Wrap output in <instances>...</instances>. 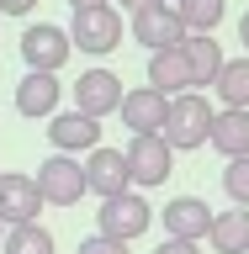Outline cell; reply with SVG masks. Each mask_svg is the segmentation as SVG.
Returning <instances> with one entry per match:
<instances>
[{"instance_id": "cell-1", "label": "cell", "mask_w": 249, "mask_h": 254, "mask_svg": "<svg viewBox=\"0 0 249 254\" xmlns=\"http://www.w3.org/2000/svg\"><path fill=\"white\" fill-rule=\"evenodd\" d=\"M212 117H218V111L207 106V95L202 90H186V95H175V101H170V117H165V132H159V138L170 143V154H191V148H202V143H207Z\"/></svg>"}, {"instance_id": "cell-2", "label": "cell", "mask_w": 249, "mask_h": 254, "mask_svg": "<svg viewBox=\"0 0 249 254\" xmlns=\"http://www.w3.org/2000/svg\"><path fill=\"white\" fill-rule=\"evenodd\" d=\"M149 222H154V206L143 201L138 190H127V196L101 201V212H95V233H101V238H117V244H133V238L149 233Z\"/></svg>"}, {"instance_id": "cell-3", "label": "cell", "mask_w": 249, "mask_h": 254, "mask_svg": "<svg viewBox=\"0 0 249 254\" xmlns=\"http://www.w3.org/2000/svg\"><path fill=\"white\" fill-rule=\"evenodd\" d=\"M32 186H37V196H43V206H75L80 196H90L85 190V164L69 154H53L37 164V175H32Z\"/></svg>"}, {"instance_id": "cell-4", "label": "cell", "mask_w": 249, "mask_h": 254, "mask_svg": "<svg viewBox=\"0 0 249 254\" xmlns=\"http://www.w3.org/2000/svg\"><path fill=\"white\" fill-rule=\"evenodd\" d=\"M69 32L53 27V21H32L27 32H21V59H27L32 74H59L64 64H69Z\"/></svg>"}, {"instance_id": "cell-5", "label": "cell", "mask_w": 249, "mask_h": 254, "mask_svg": "<svg viewBox=\"0 0 249 254\" xmlns=\"http://www.w3.org/2000/svg\"><path fill=\"white\" fill-rule=\"evenodd\" d=\"M117 43H122V16H117V5H101V11H75L69 48L90 53V59H106Z\"/></svg>"}, {"instance_id": "cell-6", "label": "cell", "mask_w": 249, "mask_h": 254, "mask_svg": "<svg viewBox=\"0 0 249 254\" xmlns=\"http://www.w3.org/2000/svg\"><path fill=\"white\" fill-rule=\"evenodd\" d=\"M122 159H127V180L133 186H165L175 175V154L165 138H133L122 148Z\"/></svg>"}, {"instance_id": "cell-7", "label": "cell", "mask_w": 249, "mask_h": 254, "mask_svg": "<svg viewBox=\"0 0 249 254\" xmlns=\"http://www.w3.org/2000/svg\"><path fill=\"white\" fill-rule=\"evenodd\" d=\"M117 117H122V127L133 138H159L165 132V117H170V101L159 90H149V85H138V90H122Z\"/></svg>"}, {"instance_id": "cell-8", "label": "cell", "mask_w": 249, "mask_h": 254, "mask_svg": "<svg viewBox=\"0 0 249 254\" xmlns=\"http://www.w3.org/2000/svg\"><path fill=\"white\" fill-rule=\"evenodd\" d=\"M117 106H122V79L111 74V69H85V74L75 79V111L80 117L101 122V117H111Z\"/></svg>"}, {"instance_id": "cell-9", "label": "cell", "mask_w": 249, "mask_h": 254, "mask_svg": "<svg viewBox=\"0 0 249 254\" xmlns=\"http://www.w3.org/2000/svg\"><path fill=\"white\" fill-rule=\"evenodd\" d=\"M133 37H138L149 53H170V48L186 43V27H180V16H175L165 0H154V5H143V11L133 16Z\"/></svg>"}, {"instance_id": "cell-10", "label": "cell", "mask_w": 249, "mask_h": 254, "mask_svg": "<svg viewBox=\"0 0 249 254\" xmlns=\"http://www.w3.org/2000/svg\"><path fill=\"white\" fill-rule=\"evenodd\" d=\"M85 190H95L101 201H111V196H127L133 190V180H127V159L122 148H90V159H85Z\"/></svg>"}, {"instance_id": "cell-11", "label": "cell", "mask_w": 249, "mask_h": 254, "mask_svg": "<svg viewBox=\"0 0 249 254\" xmlns=\"http://www.w3.org/2000/svg\"><path fill=\"white\" fill-rule=\"evenodd\" d=\"M159 222H165V238L202 244V238H207V228H212V206H207L202 196H175V201L159 212Z\"/></svg>"}, {"instance_id": "cell-12", "label": "cell", "mask_w": 249, "mask_h": 254, "mask_svg": "<svg viewBox=\"0 0 249 254\" xmlns=\"http://www.w3.org/2000/svg\"><path fill=\"white\" fill-rule=\"evenodd\" d=\"M48 138H53V148L59 154H90V148H101V122H90V117H80V111H59V117H48Z\"/></svg>"}, {"instance_id": "cell-13", "label": "cell", "mask_w": 249, "mask_h": 254, "mask_svg": "<svg viewBox=\"0 0 249 254\" xmlns=\"http://www.w3.org/2000/svg\"><path fill=\"white\" fill-rule=\"evenodd\" d=\"M37 212H43V196L32 175H0V222L21 228V222H37Z\"/></svg>"}, {"instance_id": "cell-14", "label": "cell", "mask_w": 249, "mask_h": 254, "mask_svg": "<svg viewBox=\"0 0 249 254\" xmlns=\"http://www.w3.org/2000/svg\"><path fill=\"white\" fill-rule=\"evenodd\" d=\"M59 101H64V85L59 74H21L16 79V111L21 117H59Z\"/></svg>"}, {"instance_id": "cell-15", "label": "cell", "mask_w": 249, "mask_h": 254, "mask_svg": "<svg viewBox=\"0 0 249 254\" xmlns=\"http://www.w3.org/2000/svg\"><path fill=\"white\" fill-rule=\"evenodd\" d=\"M207 143H212L223 159H249V111H228L223 106L218 117H212Z\"/></svg>"}, {"instance_id": "cell-16", "label": "cell", "mask_w": 249, "mask_h": 254, "mask_svg": "<svg viewBox=\"0 0 249 254\" xmlns=\"http://www.w3.org/2000/svg\"><path fill=\"white\" fill-rule=\"evenodd\" d=\"M149 90H159L165 101H175V95L191 90V69H186V59H180V48L149 53Z\"/></svg>"}, {"instance_id": "cell-17", "label": "cell", "mask_w": 249, "mask_h": 254, "mask_svg": "<svg viewBox=\"0 0 249 254\" xmlns=\"http://www.w3.org/2000/svg\"><path fill=\"white\" fill-rule=\"evenodd\" d=\"M207 244L218 254H249V212L244 206H228V212H212V228H207Z\"/></svg>"}, {"instance_id": "cell-18", "label": "cell", "mask_w": 249, "mask_h": 254, "mask_svg": "<svg viewBox=\"0 0 249 254\" xmlns=\"http://www.w3.org/2000/svg\"><path fill=\"white\" fill-rule=\"evenodd\" d=\"M180 59H186V69H191V90H196V85H212L218 69H223V43H212V37H186V43H180Z\"/></svg>"}, {"instance_id": "cell-19", "label": "cell", "mask_w": 249, "mask_h": 254, "mask_svg": "<svg viewBox=\"0 0 249 254\" xmlns=\"http://www.w3.org/2000/svg\"><path fill=\"white\" fill-rule=\"evenodd\" d=\"M212 90L223 95V106H228V111H249V59H244V53H239V59H223Z\"/></svg>"}, {"instance_id": "cell-20", "label": "cell", "mask_w": 249, "mask_h": 254, "mask_svg": "<svg viewBox=\"0 0 249 254\" xmlns=\"http://www.w3.org/2000/svg\"><path fill=\"white\" fill-rule=\"evenodd\" d=\"M175 16H180V27H186V37H212V27L223 21V0H175L170 5Z\"/></svg>"}, {"instance_id": "cell-21", "label": "cell", "mask_w": 249, "mask_h": 254, "mask_svg": "<svg viewBox=\"0 0 249 254\" xmlns=\"http://www.w3.org/2000/svg\"><path fill=\"white\" fill-rule=\"evenodd\" d=\"M0 254H53V233H48L43 222L5 228V238H0Z\"/></svg>"}, {"instance_id": "cell-22", "label": "cell", "mask_w": 249, "mask_h": 254, "mask_svg": "<svg viewBox=\"0 0 249 254\" xmlns=\"http://www.w3.org/2000/svg\"><path fill=\"white\" fill-rule=\"evenodd\" d=\"M223 196L249 212V159H228L223 164Z\"/></svg>"}, {"instance_id": "cell-23", "label": "cell", "mask_w": 249, "mask_h": 254, "mask_svg": "<svg viewBox=\"0 0 249 254\" xmlns=\"http://www.w3.org/2000/svg\"><path fill=\"white\" fill-rule=\"evenodd\" d=\"M75 254H127V244H117V238H101V233H90L85 244H80Z\"/></svg>"}, {"instance_id": "cell-24", "label": "cell", "mask_w": 249, "mask_h": 254, "mask_svg": "<svg viewBox=\"0 0 249 254\" xmlns=\"http://www.w3.org/2000/svg\"><path fill=\"white\" fill-rule=\"evenodd\" d=\"M154 254H202V244H180V238H165Z\"/></svg>"}, {"instance_id": "cell-25", "label": "cell", "mask_w": 249, "mask_h": 254, "mask_svg": "<svg viewBox=\"0 0 249 254\" xmlns=\"http://www.w3.org/2000/svg\"><path fill=\"white\" fill-rule=\"evenodd\" d=\"M37 0H0V16H32Z\"/></svg>"}, {"instance_id": "cell-26", "label": "cell", "mask_w": 249, "mask_h": 254, "mask_svg": "<svg viewBox=\"0 0 249 254\" xmlns=\"http://www.w3.org/2000/svg\"><path fill=\"white\" fill-rule=\"evenodd\" d=\"M101 5H111V0H69V11H101Z\"/></svg>"}, {"instance_id": "cell-27", "label": "cell", "mask_w": 249, "mask_h": 254, "mask_svg": "<svg viewBox=\"0 0 249 254\" xmlns=\"http://www.w3.org/2000/svg\"><path fill=\"white\" fill-rule=\"evenodd\" d=\"M239 43H244V59H249V11L239 16Z\"/></svg>"}, {"instance_id": "cell-28", "label": "cell", "mask_w": 249, "mask_h": 254, "mask_svg": "<svg viewBox=\"0 0 249 254\" xmlns=\"http://www.w3.org/2000/svg\"><path fill=\"white\" fill-rule=\"evenodd\" d=\"M143 5H154V0H117V11H133V16H138Z\"/></svg>"}, {"instance_id": "cell-29", "label": "cell", "mask_w": 249, "mask_h": 254, "mask_svg": "<svg viewBox=\"0 0 249 254\" xmlns=\"http://www.w3.org/2000/svg\"><path fill=\"white\" fill-rule=\"evenodd\" d=\"M0 238H5V222H0Z\"/></svg>"}]
</instances>
